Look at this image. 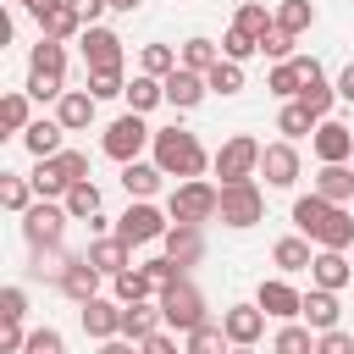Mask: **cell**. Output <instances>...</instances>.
I'll use <instances>...</instances> for the list:
<instances>
[{
    "label": "cell",
    "instance_id": "cell-1",
    "mask_svg": "<svg viewBox=\"0 0 354 354\" xmlns=\"http://www.w3.org/2000/svg\"><path fill=\"white\" fill-rule=\"evenodd\" d=\"M293 227H299L310 243H321V249H348V243H354V216H348L343 205L321 199V194L293 199Z\"/></svg>",
    "mask_w": 354,
    "mask_h": 354
},
{
    "label": "cell",
    "instance_id": "cell-2",
    "mask_svg": "<svg viewBox=\"0 0 354 354\" xmlns=\"http://www.w3.org/2000/svg\"><path fill=\"white\" fill-rule=\"evenodd\" d=\"M149 149H155V166H160L166 177H199V171L210 166V155L199 149V138L183 133V127H160Z\"/></svg>",
    "mask_w": 354,
    "mask_h": 354
},
{
    "label": "cell",
    "instance_id": "cell-3",
    "mask_svg": "<svg viewBox=\"0 0 354 354\" xmlns=\"http://www.w3.org/2000/svg\"><path fill=\"white\" fill-rule=\"evenodd\" d=\"M28 94L33 100H61L66 94V50H61V39L39 33V44L28 55Z\"/></svg>",
    "mask_w": 354,
    "mask_h": 354
},
{
    "label": "cell",
    "instance_id": "cell-4",
    "mask_svg": "<svg viewBox=\"0 0 354 354\" xmlns=\"http://www.w3.org/2000/svg\"><path fill=\"white\" fill-rule=\"evenodd\" d=\"M216 210H221V188H210L205 177H183V183L171 188V199H166V216H171V221H194V227L210 221Z\"/></svg>",
    "mask_w": 354,
    "mask_h": 354
},
{
    "label": "cell",
    "instance_id": "cell-5",
    "mask_svg": "<svg viewBox=\"0 0 354 354\" xmlns=\"http://www.w3.org/2000/svg\"><path fill=\"white\" fill-rule=\"evenodd\" d=\"M155 299H160V315H166V326H177V332H194V326L205 321V293H199L188 277H177L171 288H160Z\"/></svg>",
    "mask_w": 354,
    "mask_h": 354
},
{
    "label": "cell",
    "instance_id": "cell-6",
    "mask_svg": "<svg viewBox=\"0 0 354 354\" xmlns=\"http://www.w3.org/2000/svg\"><path fill=\"white\" fill-rule=\"evenodd\" d=\"M260 149H266V144H254L249 133H232V138L216 149V160H210V166H216V177H221V183H249V177L260 171Z\"/></svg>",
    "mask_w": 354,
    "mask_h": 354
},
{
    "label": "cell",
    "instance_id": "cell-7",
    "mask_svg": "<svg viewBox=\"0 0 354 354\" xmlns=\"http://www.w3.org/2000/svg\"><path fill=\"white\" fill-rule=\"evenodd\" d=\"M66 205H28L22 210V238H28V249L39 254V249H61V232H66Z\"/></svg>",
    "mask_w": 354,
    "mask_h": 354
},
{
    "label": "cell",
    "instance_id": "cell-8",
    "mask_svg": "<svg viewBox=\"0 0 354 354\" xmlns=\"http://www.w3.org/2000/svg\"><path fill=\"white\" fill-rule=\"evenodd\" d=\"M144 144H155V133L144 127V116H138V111L116 116V122L105 127V138H100V149H105L111 160H122V166H127V160H138V149H144Z\"/></svg>",
    "mask_w": 354,
    "mask_h": 354
},
{
    "label": "cell",
    "instance_id": "cell-9",
    "mask_svg": "<svg viewBox=\"0 0 354 354\" xmlns=\"http://www.w3.org/2000/svg\"><path fill=\"white\" fill-rule=\"evenodd\" d=\"M227 227H254L260 216H266V194H260V183L249 177V183H221V210H216Z\"/></svg>",
    "mask_w": 354,
    "mask_h": 354
},
{
    "label": "cell",
    "instance_id": "cell-10",
    "mask_svg": "<svg viewBox=\"0 0 354 354\" xmlns=\"http://www.w3.org/2000/svg\"><path fill=\"white\" fill-rule=\"evenodd\" d=\"M166 216L149 205V199H133L127 210H122V221H116V238L122 243H155V238H166Z\"/></svg>",
    "mask_w": 354,
    "mask_h": 354
},
{
    "label": "cell",
    "instance_id": "cell-11",
    "mask_svg": "<svg viewBox=\"0 0 354 354\" xmlns=\"http://www.w3.org/2000/svg\"><path fill=\"white\" fill-rule=\"evenodd\" d=\"M260 177H266L271 188H293V183H299V149H293V138L260 149Z\"/></svg>",
    "mask_w": 354,
    "mask_h": 354
},
{
    "label": "cell",
    "instance_id": "cell-12",
    "mask_svg": "<svg viewBox=\"0 0 354 354\" xmlns=\"http://www.w3.org/2000/svg\"><path fill=\"white\" fill-rule=\"evenodd\" d=\"M77 44H83V61H88V72H105V66H122V39L111 33V28H83L77 33Z\"/></svg>",
    "mask_w": 354,
    "mask_h": 354
},
{
    "label": "cell",
    "instance_id": "cell-13",
    "mask_svg": "<svg viewBox=\"0 0 354 354\" xmlns=\"http://www.w3.org/2000/svg\"><path fill=\"white\" fill-rule=\"evenodd\" d=\"M100 277H105V271H100V266H94V260H88V254H72V260H66V271H61V282H55V288H61V293H66V299H77V304H88V299H94V293H100Z\"/></svg>",
    "mask_w": 354,
    "mask_h": 354
},
{
    "label": "cell",
    "instance_id": "cell-14",
    "mask_svg": "<svg viewBox=\"0 0 354 354\" xmlns=\"http://www.w3.org/2000/svg\"><path fill=\"white\" fill-rule=\"evenodd\" d=\"M166 83V105H177V111H194L205 94H210V83H205V72H188V66H177V72H166L160 77Z\"/></svg>",
    "mask_w": 354,
    "mask_h": 354
},
{
    "label": "cell",
    "instance_id": "cell-15",
    "mask_svg": "<svg viewBox=\"0 0 354 354\" xmlns=\"http://www.w3.org/2000/svg\"><path fill=\"white\" fill-rule=\"evenodd\" d=\"M310 149H315V160H321V166H332V160H348V155H354V133H348L343 122H315V138H310Z\"/></svg>",
    "mask_w": 354,
    "mask_h": 354
},
{
    "label": "cell",
    "instance_id": "cell-16",
    "mask_svg": "<svg viewBox=\"0 0 354 354\" xmlns=\"http://www.w3.org/2000/svg\"><path fill=\"white\" fill-rule=\"evenodd\" d=\"M94 105H100V100H94L88 88H66V94L55 100V122H61L66 133H83V127L94 122Z\"/></svg>",
    "mask_w": 354,
    "mask_h": 354
},
{
    "label": "cell",
    "instance_id": "cell-17",
    "mask_svg": "<svg viewBox=\"0 0 354 354\" xmlns=\"http://www.w3.org/2000/svg\"><path fill=\"white\" fill-rule=\"evenodd\" d=\"M254 304H260V310H266V315H277V321H293V315H299V310H304V293H299V288H288V282H277V277H271V282H260V299H254Z\"/></svg>",
    "mask_w": 354,
    "mask_h": 354
},
{
    "label": "cell",
    "instance_id": "cell-18",
    "mask_svg": "<svg viewBox=\"0 0 354 354\" xmlns=\"http://www.w3.org/2000/svg\"><path fill=\"white\" fill-rule=\"evenodd\" d=\"M83 332L100 337V343H105V337H122V304H111V299L94 293V299L83 304Z\"/></svg>",
    "mask_w": 354,
    "mask_h": 354
},
{
    "label": "cell",
    "instance_id": "cell-19",
    "mask_svg": "<svg viewBox=\"0 0 354 354\" xmlns=\"http://www.w3.org/2000/svg\"><path fill=\"white\" fill-rule=\"evenodd\" d=\"M33 17H39V33H44V39H61V44H66L72 33H83V17L72 11V0H55V6L33 11Z\"/></svg>",
    "mask_w": 354,
    "mask_h": 354
},
{
    "label": "cell",
    "instance_id": "cell-20",
    "mask_svg": "<svg viewBox=\"0 0 354 354\" xmlns=\"http://www.w3.org/2000/svg\"><path fill=\"white\" fill-rule=\"evenodd\" d=\"M160 243H166V254H171L183 271H188V266L205 254V238H199V227H194V221H177V227H166V238H160Z\"/></svg>",
    "mask_w": 354,
    "mask_h": 354
},
{
    "label": "cell",
    "instance_id": "cell-21",
    "mask_svg": "<svg viewBox=\"0 0 354 354\" xmlns=\"http://www.w3.org/2000/svg\"><path fill=\"white\" fill-rule=\"evenodd\" d=\"M83 254H88V260H94V266H100L105 277H116V271H127V266H133V243H122L116 232H105V238H94V243L83 249Z\"/></svg>",
    "mask_w": 354,
    "mask_h": 354
},
{
    "label": "cell",
    "instance_id": "cell-22",
    "mask_svg": "<svg viewBox=\"0 0 354 354\" xmlns=\"http://www.w3.org/2000/svg\"><path fill=\"white\" fill-rule=\"evenodd\" d=\"M160 299L149 304V299H138V304H122V337H133V343H144L149 332H160Z\"/></svg>",
    "mask_w": 354,
    "mask_h": 354
},
{
    "label": "cell",
    "instance_id": "cell-23",
    "mask_svg": "<svg viewBox=\"0 0 354 354\" xmlns=\"http://www.w3.org/2000/svg\"><path fill=\"white\" fill-rule=\"evenodd\" d=\"M221 326H227L232 343H254L266 332V310L260 304H232V310H221Z\"/></svg>",
    "mask_w": 354,
    "mask_h": 354
},
{
    "label": "cell",
    "instance_id": "cell-24",
    "mask_svg": "<svg viewBox=\"0 0 354 354\" xmlns=\"http://www.w3.org/2000/svg\"><path fill=\"white\" fill-rule=\"evenodd\" d=\"M299 315H304L315 332H332V326H337V315H343V304H337V293H332V288H310Z\"/></svg>",
    "mask_w": 354,
    "mask_h": 354
},
{
    "label": "cell",
    "instance_id": "cell-25",
    "mask_svg": "<svg viewBox=\"0 0 354 354\" xmlns=\"http://www.w3.org/2000/svg\"><path fill=\"white\" fill-rule=\"evenodd\" d=\"M348 277H354V271H348L343 249H321V254L310 260V282H315V288H332V293H337V288H343Z\"/></svg>",
    "mask_w": 354,
    "mask_h": 354
},
{
    "label": "cell",
    "instance_id": "cell-26",
    "mask_svg": "<svg viewBox=\"0 0 354 354\" xmlns=\"http://www.w3.org/2000/svg\"><path fill=\"white\" fill-rule=\"evenodd\" d=\"M61 133H66L61 122H44V116H39V122H28L22 144H28V155H33V160H50V155H61Z\"/></svg>",
    "mask_w": 354,
    "mask_h": 354
},
{
    "label": "cell",
    "instance_id": "cell-27",
    "mask_svg": "<svg viewBox=\"0 0 354 354\" xmlns=\"http://www.w3.org/2000/svg\"><path fill=\"white\" fill-rule=\"evenodd\" d=\"M160 177H166V171H160L155 160H127V166H122V188H127L133 199H155Z\"/></svg>",
    "mask_w": 354,
    "mask_h": 354
},
{
    "label": "cell",
    "instance_id": "cell-28",
    "mask_svg": "<svg viewBox=\"0 0 354 354\" xmlns=\"http://www.w3.org/2000/svg\"><path fill=\"white\" fill-rule=\"evenodd\" d=\"M111 288H116V304H138V299L160 293V288H155V277H149L144 266H127V271H116V277H111Z\"/></svg>",
    "mask_w": 354,
    "mask_h": 354
},
{
    "label": "cell",
    "instance_id": "cell-29",
    "mask_svg": "<svg viewBox=\"0 0 354 354\" xmlns=\"http://www.w3.org/2000/svg\"><path fill=\"white\" fill-rule=\"evenodd\" d=\"M315 194H321V199H332V205H348V199H354V171H348L343 160L321 166V177H315Z\"/></svg>",
    "mask_w": 354,
    "mask_h": 354
},
{
    "label": "cell",
    "instance_id": "cell-30",
    "mask_svg": "<svg viewBox=\"0 0 354 354\" xmlns=\"http://www.w3.org/2000/svg\"><path fill=\"white\" fill-rule=\"evenodd\" d=\"M299 88H304V66H299V55H293V61H277L271 77H266V94H277V100H299Z\"/></svg>",
    "mask_w": 354,
    "mask_h": 354
},
{
    "label": "cell",
    "instance_id": "cell-31",
    "mask_svg": "<svg viewBox=\"0 0 354 354\" xmlns=\"http://www.w3.org/2000/svg\"><path fill=\"white\" fill-rule=\"evenodd\" d=\"M122 100H127V111H138V116H144V111H155V105L166 100V83H160V77H149V72H138V77L127 83V94H122Z\"/></svg>",
    "mask_w": 354,
    "mask_h": 354
},
{
    "label": "cell",
    "instance_id": "cell-32",
    "mask_svg": "<svg viewBox=\"0 0 354 354\" xmlns=\"http://www.w3.org/2000/svg\"><path fill=\"white\" fill-rule=\"evenodd\" d=\"M66 188H72V183H66V171H61L55 155L33 166V194H39V199H66Z\"/></svg>",
    "mask_w": 354,
    "mask_h": 354
},
{
    "label": "cell",
    "instance_id": "cell-33",
    "mask_svg": "<svg viewBox=\"0 0 354 354\" xmlns=\"http://www.w3.org/2000/svg\"><path fill=\"white\" fill-rule=\"evenodd\" d=\"M227 343H232V337H227V326H216V321H199V326L188 332V348H183V354H232Z\"/></svg>",
    "mask_w": 354,
    "mask_h": 354
},
{
    "label": "cell",
    "instance_id": "cell-34",
    "mask_svg": "<svg viewBox=\"0 0 354 354\" xmlns=\"http://www.w3.org/2000/svg\"><path fill=\"white\" fill-rule=\"evenodd\" d=\"M0 205L11 216H22L33 205V177H17V171H0Z\"/></svg>",
    "mask_w": 354,
    "mask_h": 354
},
{
    "label": "cell",
    "instance_id": "cell-35",
    "mask_svg": "<svg viewBox=\"0 0 354 354\" xmlns=\"http://www.w3.org/2000/svg\"><path fill=\"white\" fill-rule=\"evenodd\" d=\"M277 133H288V138L315 133V111H310L304 100H288V105H282V116H277Z\"/></svg>",
    "mask_w": 354,
    "mask_h": 354
},
{
    "label": "cell",
    "instance_id": "cell-36",
    "mask_svg": "<svg viewBox=\"0 0 354 354\" xmlns=\"http://www.w3.org/2000/svg\"><path fill=\"white\" fill-rule=\"evenodd\" d=\"M61 205H66L72 221H88V216H100V188H94V183H72Z\"/></svg>",
    "mask_w": 354,
    "mask_h": 354
},
{
    "label": "cell",
    "instance_id": "cell-37",
    "mask_svg": "<svg viewBox=\"0 0 354 354\" xmlns=\"http://www.w3.org/2000/svg\"><path fill=\"white\" fill-rule=\"evenodd\" d=\"M271 260H277V271H310V238H282L277 249H271Z\"/></svg>",
    "mask_w": 354,
    "mask_h": 354
},
{
    "label": "cell",
    "instance_id": "cell-38",
    "mask_svg": "<svg viewBox=\"0 0 354 354\" xmlns=\"http://www.w3.org/2000/svg\"><path fill=\"white\" fill-rule=\"evenodd\" d=\"M205 83H210V94H238V88H243V61H227V55H221V61L205 72Z\"/></svg>",
    "mask_w": 354,
    "mask_h": 354
},
{
    "label": "cell",
    "instance_id": "cell-39",
    "mask_svg": "<svg viewBox=\"0 0 354 354\" xmlns=\"http://www.w3.org/2000/svg\"><path fill=\"white\" fill-rule=\"evenodd\" d=\"M310 22H315V6H310V0H282V6H277V28H282V33L299 39Z\"/></svg>",
    "mask_w": 354,
    "mask_h": 354
},
{
    "label": "cell",
    "instance_id": "cell-40",
    "mask_svg": "<svg viewBox=\"0 0 354 354\" xmlns=\"http://www.w3.org/2000/svg\"><path fill=\"white\" fill-rule=\"evenodd\" d=\"M271 354H315V337H310V326H299V321H288V326L277 332V343H271Z\"/></svg>",
    "mask_w": 354,
    "mask_h": 354
},
{
    "label": "cell",
    "instance_id": "cell-41",
    "mask_svg": "<svg viewBox=\"0 0 354 354\" xmlns=\"http://www.w3.org/2000/svg\"><path fill=\"white\" fill-rule=\"evenodd\" d=\"M28 100H33L28 88H22V94H6V100H0V127H6V133H28Z\"/></svg>",
    "mask_w": 354,
    "mask_h": 354
},
{
    "label": "cell",
    "instance_id": "cell-42",
    "mask_svg": "<svg viewBox=\"0 0 354 354\" xmlns=\"http://www.w3.org/2000/svg\"><path fill=\"white\" fill-rule=\"evenodd\" d=\"M254 50H260V39H254V33H243L238 22H232V28L221 33V55H227V61H249Z\"/></svg>",
    "mask_w": 354,
    "mask_h": 354
},
{
    "label": "cell",
    "instance_id": "cell-43",
    "mask_svg": "<svg viewBox=\"0 0 354 354\" xmlns=\"http://www.w3.org/2000/svg\"><path fill=\"white\" fill-rule=\"evenodd\" d=\"M183 66V55L171 50V44H144V72L149 77H166V72H177Z\"/></svg>",
    "mask_w": 354,
    "mask_h": 354
},
{
    "label": "cell",
    "instance_id": "cell-44",
    "mask_svg": "<svg viewBox=\"0 0 354 354\" xmlns=\"http://www.w3.org/2000/svg\"><path fill=\"white\" fill-rule=\"evenodd\" d=\"M232 22H238V28H243V33H254V39H260V33H266V28H277V17H266V6H260V0H243V6H238V17H232Z\"/></svg>",
    "mask_w": 354,
    "mask_h": 354
},
{
    "label": "cell",
    "instance_id": "cell-45",
    "mask_svg": "<svg viewBox=\"0 0 354 354\" xmlns=\"http://www.w3.org/2000/svg\"><path fill=\"white\" fill-rule=\"evenodd\" d=\"M216 61H221V55H216L210 39H188V44H183V66H188V72H210Z\"/></svg>",
    "mask_w": 354,
    "mask_h": 354
},
{
    "label": "cell",
    "instance_id": "cell-46",
    "mask_svg": "<svg viewBox=\"0 0 354 354\" xmlns=\"http://www.w3.org/2000/svg\"><path fill=\"white\" fill-rule=\"evenodd\" d=\"M88 94H94V100H116V94H127V83H122V66L88 72Z\"/></svg>",
    "mask_w": 354,
    "mask_h": 354
},
{
    "label": "cell",
    "instance_id": "cell-47",
    "mask_svg": "<svg viewBox=\"0 0 354 354\" xmlns=\"http://www.w3.org/2000/svg\"><path fill=\"white\" fill-rule=\"evenodd\" d=\"M260 55H271V61H293V33L266 28V33H260Z\"/></svg>",
    "mask_w": 354,
    "mask_h": 354
},
{
    "label": "cell",
    "instance_id": "cell-48",
    "mask_svg": "<svg viewBox=\"0 0 354 354\" xmlns=\"http://www.w3.org/2000/svg\"><path fill=\"white\" fill-rule=\"evenodd\" d=\"M22 354H66V343H61L55 326H39V332H28V348Z\"/></svg>",
    "mask_w": 354,
    "mask_h": 354
},
{
    "label": "cell",
    "instance_id": "cell-49",
    "mask_svg": "<svg viewBox=\"0 0 354 354\" xmlns=\"http://www.w3.org/2000/svg\"><path fill=\"white\" fill-rule=\"evenodd\" d=\"M315 354H354V332H343V326L321 332V337H315Z\"/></svg>",
    "mask_w": 354,
    "mask_h": 354
},
{
    "label": "cell",
    "instance_id": "cell-50",
    "mask_svg": "<svg viewBox=\"0 0 354 354\" xmlns=\"http://www.w3.org/2000/svg\"><path fill=\"white\" fill-rule=\"evenodd\" d=\"M55 160H61V171H66V183H88V155H83V149H61Z\"/></svg>",
    "mask_w": 354,
    "mask_h": 354
},
{
    "label": "cell",
    "instance_id": "cell-51",
    "mask_svg": "<svg viewBox=\"0 0 354 354\" xmlns=\"http://www.w3.org/2000/svg\"><path fill=\"white\" fill-rule=\"evenodd\" d=\"M144 271H149V277H155V288H171V282H177V277H183V266H177V260H171V254H160V260H144Z\"/></svg>",
    "mask_w": 354,
    "mask_h": 354
},
{
    "label": "cell",
    "instance_id": "cell-52",
    "mask_svg": "<svg viewBox=\"0 0 354 354\" xmlns=\"http://www.w3.org/2000/svg\"><path fill=\"white\" fill-rule=\"evenodd\" d=\"M22 315H28V293L22 288H6L0 293V321H22Z\"/></svg>",
    "mask_w": 354,
    "mask_h": 354
},
{
    "label": "cell",
    "instance_id": "cell-53",
    "mask_svg": "<svg viewBox=\"0 0 354 354\" xmlns=\"http://www.w3.org/2000/svg\"><path fill=\"white\" fill-rule=\"evenodd\" d=\"M28 348V332H22V321H6V332H0V354H22Z\"/></svg>",
    "mask_w": 354,
    "mask_h": 354
},
{
    "label": "cell",
    "instance_id": "cell-54",
    "mask_svg": "<svg viewBox=\"0 0 354 354\" xmlns=\"http://www.w3.org/2000/svg\"><path fill=\"white\" fill-rule=\"evenodd\" d=\"M105 6H111V0H72V11H77V17H83V28H94V22H100V11H105Z\"/></svg>",
    "mask_w": 354,
    "mask_h": 354
},
{
    "label": "cell",
    "instance_id": "cell-55",
    "mask_svg": "<svg viewBox=\"0 0 354 354\" xmlns=\"http://www.w3.org/2000/svg\"><path fill=\"white\" fill-rule=\"evenodd\" d=\"M138 354H177V343H171L166 332H149V337L138 343Z\"/></svg>",
    "mask_w": 354,
    "mask_h": 354
},
{
    "label": "cell",
    "instance_id": "cell-56",
    "mask_svg": "<svg viewBox=\"0 0 354 354\" xmlns=\"http://www.w3.org/2000/svg\"><path fill=\"white\" fill-rule=\"evenodd\" d=\"M337 100H348V105H354V61L337 72Z\"/></svg>",
    "mask_w": 354,
    "mask_h": 354
},
{
    "label": "cell",
    "instance_id": "cell-57",
    "mask_svg": "<svg viewBox=\"0 0 354 354\" xmlns=\"http://www.w3.org/2000/svg\"><path fill=\"white\" fill-rule=\"evenodd\" d=\"M100 354H138V343H133V337H105Z\"/></svg>",
    "mask_w": 354,
    "mask_h": 354
},
{
    "label": "cell",
    "instance_id": "cell-58",
    "mask_svg": "<svg viewBox=\"0 0 354 354\" xmlns=\"http://www.w3.org/2000/svg\"><path fill=\"white\" fill-rule=\"evenodd\" d=\"M144 0H111V11H138Z\"/></svg>",
    "mask_w": 354,
    "mask_h": 354
},
{
    "label": "cell",
    "instance_id": "cell-59",
    "mask_svg": "<svg viewBox=\"0 0 354 354\" xmlns=\"http://www.w3.org/2000/svg\"><path fill=\"white\" fill-rule=\"evenodd\" d=\"M232 354H254V343H232Z\"/></svg>",
    "mask_w": 354,
    "mask_h": 354
},
{
    "label": "cell",
    "instance_id": "cell-60",
    "mask_svg": "<svg viewBox=\"0 0 354 354\" xmlns=\"http://www.w3.org/2000/svg\"><path fill=\"white\" fill-rule=\"evenodd\" d=\"M17 6H33V0H17Z\"/></svg>",
    "mask_w": 354,
    "mask_h": 354
}]
</instances>
